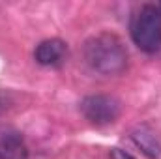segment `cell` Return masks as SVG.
Segmentation results:
<instances>
[{
    "label": "cell",
    "instance_id": "obj_2",
    "mask_svg": "<svg viewBox=\"0 0 161 159\" xmlns=\"http://www.w3.org/2000/svg\"><path fill=\"white\" fill-rule=\"evenodd\" d=\"M129 34L133 43L148 54L161 49V8L159 4H141L129 21Z\"/></svg>",
    "mask_w": 161,
    "mask_h": 159
},
{
    "label": "cell",
    "instance_id": "obj_8",
    "mask_svg": "<svg viewBox=\"0 0 161 159\" xmlns=\"http://www.w3.org/2000/svg\"><path fill=\"white\" fill-rule=\"evenodd\" d=\"M4 103H6V96H2V94H0V112L6 109V107H4Z\"/></svg>",
    "mask_w": 161,
    "mask_h": 159
},
{
    "label": "cell",
    "instance_id": "obj_6",
    "mask_svg": "<svg viewBox=\"0 0 161 159\" xmlns=\"http://www.w3.org/2000/svg\"><path fill=\"white\" fill-rule=\"evenodd\" d=\"M131 140L148 159H158L161 156V139L150 125H137L131 131Z\"/></svg>",
    "mask_w": 161,
    "mask_h": 159
},
{
    "label": "cell",
    "instance_id": "obj_1",
    "mask_svg": "<svg viewBox=\"0 0 161 159\" xmlns=\"http://www.w3.org/2000/svg\"><path fill=\"white\" fill-rule=\"evenodd\" d=\"M84 60L96 73L118 75L127 66V51L116 34L101 32L86 40Z\"/></svg>",
    "mask_w": 161,
    "mask_h": 159
},
{
    "label": "cell",
    "instance_id": "obj_5",
    "mask_svg": "<svg viewBox=\"0 0 161 159\" xmlns=\"http://www.w3.org/2000/svg\"><path fill=\"white\" fill-rule=\"evenodd\" d=\"M68 56V45L66 41L58 38L43 40L34 51V58L41 66H60Z\"/></svg>",
    "mask_w": 161,
    "mask_h": 159
},
{
    "label": "cell",
    "instance_id": "obj_3",
    "mask_svg": "<svg viewBox=\"0 0 161 159\" xmlns=\"http://www.w3.org/2000/svg\"><path fill=\"white\" fill-rule=\"evenodd\" d=\"M80 112L94 125H109L118 120L122 105L113 96L96 94V96H86L80 101Z\"/></svg>",
    "mask_w": 161,
    "mask_h": 159
},
{
    "label": "cell",
    "instance_id": "obj_9",
    "mask_svg": "<svg viewBox=\"0 0 161 159\" xmlns=\"http://www.w3.org/2000/svg\"><path fill=\"white\" fill-rule=\"evenodd\" d=\"M159 8H161V4H159Z\"/></svg>",
    "mask_w": 161,
    "mask_h": 159
},
{
    "label": "cell",
    "instance_id": "obj_4",
    "mask_svg": "<svg viewBox=\"0 0 161 159\" xmlns=\"http://www.w3.org/2000/svg\"><path fill=\"white\" fill-rule=\"evenodd\" d=\"M28 148L23 135L13 127H0V159H26Z\"/></svg>",
    "mask_w": 161,
    "mask_h": 159
},
{
    "label": "cell",
    "instance_id": "obj_7",
    "mask_svg": "<svg viewBox=\"0 0 161 159\" xmlns=\"http://www.w3.org/2000/svg\"><path fill=\"white\" fill-rule=\"evenodd\" d=\"M111 159H135L131 154H127V152H124L120 148H114L113 152H111Z\"/></svg>",
    "mask_w": 161,
    "mask_h": 159
}]
</instances>
